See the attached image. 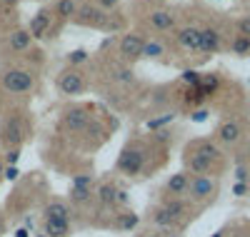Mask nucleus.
I'll list each match as a JSON object with an SVG mask.
<instances>
[{"label": "nucleus", "instance_id": "bb28decb", "mask_svg": "<svg viewBox=\"0 0 250 237\" xmlns=\"http://www.w3.org/2000/svg\"><path fill=\"white\" fill-rule=\"evenodd\" d=\"M70 198L75 202H88L90 200V187H73L70 190Z\"/></svg>", "mask_w": 250, "mask_h": 237}, {"label": "nucleus", "instance_id": "473e14b6", "mask_svg": "<svg viewBox=\"0 0 250 237\" xmlns=\"http://www.w3.org/2000/svg\"><path fill=\"white\" fill-rule=\"evenodd\" d=\"M90 182H93L90 175H78V178L73 180V187H90Z\"/></svg>", "mask_w": 250, "mask_h": 237}, {"label": "nucleus", "instance_id": "72a5a7b5", "mask_svg": "<svg viewBox=\"0 0 250 237\" xmlns=\"http://www.w3.org/2000/svg\"><path fill=\"white\" fill-rule=\"evenodd\" d=\"M18 160H20V150H18V147L8 150V155H5V162H8V165H18Z\"/></svg>", "mask_w": 250, "mask_h": 237}, {"label": "nucleus", "instance_id": "c9c22d12", "mask_svg": "<svg viewBox=\"0 0 250 237\" xmlns=\"http://www.w3.org/2000/svg\"><path fill=\"white\" fill-rule=\"evenodd\" d=\"M3 175H5V180H10V182H13V180H18L20 172H18V167H15V165H8V167L3 170Z\"/></svg>", "mask_w": 250, "mask_h": 237}, {"label": "nucleus", "instance_id": "4c0bfd02", "mask_svg": "<svg viewBox=\"0 0 250 237\" xmlns=\"http://www.w3.org/2000/svg\"><path fill=\"white\" fill-rule=\"evenodd\" d=\"M205 120H208V110H205V107H200V110L193 113V122H205Z\"/></svg>", "mask_w": 250, "mask_h": 237}, {"label": "nucleus", "instance_id": "7ed1b4c3", "mask_svg": "<svg viewBox=\"0 0 250 237\" xmlns=\"http://www.w3.org/2000/svg\"><path fill=\"white\" fill-rule=\"evenodd\" d=\"M3 88L8 93H28L33 88V75L23 68H13L3 73Z\"/></svg>", "mask_w": 250, "mask_h": 237}, {"label": "nucleus", "instance_id": "ddd939ff", "mask_svg": "<svg viewBox=\"0 0 250 237\" xmlns=\"http://www.w3.org/2000/svg\"><path fill=\"white\" fill-rule=\"evenodd\" d=\"M188 187H190V175H188V172H175V175H170L168 185H165V190H168L170 195H175V198L185 195Z\"/></svg>", "mask_w": 250, "mask_h": 237}, {"label": "nucleus", "instance_id": "9b49d317", "mask_svg": "<svg viewBox=\"0 0 250 237\" xmlns=\"http://www.w3.org/2000/svg\"><path fill=\"white\" fill-rule=\"evenodd\" d=\"M48 30H50V13H48V10H40V13L30 20L28 33H30V38H43V35H48Z\"/></svg>", "mask_w": 250, "mask_h": 237}, {"label": "nucleus", "instance_id": "5701e85b", "mask_svg": "<svg viewBox=\"0 0 250 237\" xmlns=\"http://www.w3.org/2000/svg\"><path fill=\"white\" fill-rule=\"evenodd\" d=\"M233 53L235 55H250V38H245V35H235V40H233Z\"/></svg>", "mask_w": 250, "mask_h": 237}, {"label": "nucleus", "instance_id": "f8f14e48", "mask_svg": "<svg viewBox=\"0 0 250 237\" xmlns=\"http://www.w3.org/2000/svg\"><path fill=\"white\" fill-rule=\"evenodd\" d=\"M240 135H243V130H240V125H238L235 120H228V122H223V125L218 127V138H220V142H225V145H235V142L240 140Z\"/></svg>", "mask_w": 250, "mask_h": 237}, {"label": "nucleus", "instance_id": "39448f33", "mask_svg": "<svg viewBox=\"0 0 250 237\" xmlns=\"http://www.w3.org/2000/svg\"><path fill=\"white\" fill-rule=\"evenodd\" d=\"M58 85V90L60 93H65V95H78L83 93V88H85V80H83V75L78 70H62L55 80Z\"/></svg>", "mask_w": 250, "mask_h": 237}, {"label": "nucleus", "instance_id": "f704fd0d", "mask_svg": "<svg viewBox=\"0 0 250 237\" xmlns=\"http://www.w3.org/2000/svg\"><path fill=\"white\" fill-rule=\"evenodd\" d=\"M93 5H98L100 10H113V8L118 5V0H95Z\"/></svg>", "mask_w": 250, "mask_h": 237}, {"label": "nucleus", "instance_id": "f03ea898", "mask_svg": "<svg viewBox=\"0 0 250 237\" xmlns=\"http://www.w3.org/2000/svg\"><path fill=\"white\" fill-rule=\"evenodd\" d=\"M143 165H145V153L138 145H128L120 153V158H118V170L123 172V175H128V178L140 175Z\"/></svg>", "mask_w": 250, "mask_h": 237}, {"label": "nucleus", "instance_id": "0eeeda50", "mask_svg": "<svg viewBox=\"0 0 250 237\" xmlns=\"http://www.w3.org/2000/svg\"><path fill=\"white\" fill-rule=\"evenodd\" d=\"M188 192H190V198L195 202H203L208 198H213V192H215V182L208 178V175H195L190 180V187H188Z\"/></svg>", "mask_w": 250, "mask_h": 237}, {"label": "nucleus", "instance_id": "423d86ee", "mask_svg": "<svg viewBox=\"0 0 250 237\" xmlns=\"http://www.w3.org/2000/svg\"><path fill=\"white\" fill-rule=\"evenodd\" d=\"M75 20H78L80 25H105L108 23V15H105V10H100L93 3H83V5H78Z\"/></svg>", "mask_w": 250, "mask_h": 237}, {"label": "nucleus", "instance_id": "9d476101", "mask_svg": "<svg viewBox=\"0 0 250 237\" xmlns=\"http://www.w3.org/2000/svg\"><path fill=\"white\" fill-rule=\"evenodd\" d=\"M45 235L48 237H68L70 217H45Z\"/></svg>", "mask_w": 250, "mask_h": 237}, {"label": "nucleus", "instance_id": "4468645a", "mask_svg": "<svg viewBox=\"0 0 250 237\" xmlns=\"http://www.w3.org/2000/svg\"><path fill=\"white\" fill-rule=\"evenodd\" d=\"M178 42L185 50H198L200 48V28H183V30H178Z\"/></svg>", "mask_w": 250, "mask_h": 237}, {"label": "nucleus", "instance_id": "a18cd8bd", "mask_svg": "<svg viewBox=\"0 0 250 237\" xmlns=\"http://www.w3.org/2000/svg\"><path fill=\"white\" fill-rule=\"evenodd\" d=\"M213 237H223V230H220V232H215V235H213Z\"/></svg>", "mask_w": 250, "mask_h": 237}, {"label": "nucleus", "instance_id": "6ab92c4d", "mask_svg": "<svg viewBox=\"0 0 250 237\" xmlns=\"http://www.w3.org/2000/svg\"><path fill=\"white\" fill-rule=\"evenodd\" d=\"M163 210H165V212H168V215H170V217H173V220L178 222V220L183 217V215H185V210H188V205H185V202H183L180 198H173V200H168V202H165V205H163Z\"/></svg>", "mask_w": 250, "mask_h": 237}, {"label": "nucleus", "instance_id": "e433bc0d", "mask_svg": "<svg viewBox=\"0 0 250 237\" xmlns=\"http://www.w3.org/2000/svg\"><path fill=\"white\" fill-rule=\"evenodd\" d=\"M115 78H118L120 82H133V70H118Z\"/></svg>", "mask_w": 250, "mask_h": 237}, {"label": "nucleus", "instance_id": "2eb2a0df", "mask_svg": "<svg viewBox=\"0 0 250 237\" xmlns=\"http://www.w3.org/2000/svg\"><path fill=\"white\" fill-rule=\"evenodd\" d=\"M150 25L155 30H170L175 25V15L170 10H155L150 13Z\"/></svg>", "mask_w": 250, "mask_h": 237}, {"label": "nucleus", "instance_id": "cd10ccee", "mask_svg": "<svg viewBox=\"0 0 250 237\" xmlns=\"http://www.w3.org/2000/svg\"><path fill=\"white\" fill-rule=\"evenodd\" d=\"M85 60H88V50H83V48L68 53V62H70V65H80V62H85Z\"/></svg>", "mask_w": 250, "mask_h": 237}, {"label": "nucleus", "instance_id": "f3484780", "mask_svg": "<svg viewBox=\"0 0 250 237\" xmlns=\"http://www.w3.org/2000/svg\"><path fill=\"white\" fill-rule=\"evenodd\" d=\"M30 42H33V38H30L28 30H15V33L10 35V48H13L15 53H25V50L30 48Z\"/></svg>", "mask_w": 250, "mask_h": 237}, {"label": "nucleus", "instance_id": "c85d7f7f", "mask_svg": "<svg viewBox=\"0 0 250 237\" xmlns=\"http://www.w3.org/2000/svg\"><path fill=\"white\" fill-rule=\"evenodd\" d=\"M135 225H138V215L135 212H125L123 217H120V227L123 230H133Z\"/></svg>", "mask_w": 250, "mask_h": 237}, {"label": "nucleus", "instance_id": "412c9836", "mask_svg": "<svg viewBox=\"0 0 250 237\" xmlns=\"http://www.w3.org/2000/svg\"><path fill=\"white\" fill-rule=\"evenodd\" d=\"M55 13H58L60 18H73V15L78 13V0H58Z\"/></svg>", "mask_w": 250, "mask_h": 237}, {"label": "nucleus", "instance_id": "1a4fd4ad", "mask_svg": "<svg viewBox=\"0 0 250 237\" xmlns=\"http://www.w3.org/2000/svg\"><path fill=\"white\" fill-rule=\"evenodd\" d=\"M200 53L210 55V53H218L220 50V33L215 28H203L200 30Z\"/></svg>", "mask_w": 250, "mask_h": 237}, {"label": "nucleus", "instance_id": "79ce46f5", "mask_svg": "<svg viewBox=\"0 0 250 237\" xmlns=\"http://www.w3.org/2000/svg\"><path fill=\"white\" fill-rule=\"evenodd\" d=\"M15 237H28V230H23V227H20V230L15 232Z\"/></svg>", "mask_w": 250, "mask_h": 237}, {"label": "nucleus", "instance_id": "a878e982", "mask_svg": "<svg viewBox=\"0 0 250 237\" xmlns=\"http://www.w3.org/2000/svg\"><path fill=\"white\" fill-rule=\"evenodd\" d=\"M153 220H155V225H160V227H170V225H175V220H173V217H170V215L165 212L163 207H158V210H155Z\"/></svg>", "mask_w": 250, "mask_h": 237}, {"label": "nucleus", "instance_id": "7c9ffc66", "mask_svg": "<svg viewBox=\"0 0 250 237\" xmlns=\"http://www.w3.org/2000/svg\"><path fill=\"white\" fill-rule=\"evenodd\" d=\"M183 80L190 85V88H198V85H200V73H195V70H185V73H183Z\"/></svg>", "mask_w": 250, "mask_h": 237}, {"label": "nucleus", "instance_id": "de8ad7c7", "mask_svg": "<svg viewBox=\"0 0 250 237\" xmlns=\"http://www.w3.org/2000/svg\"><path fill=\"white\" fill-rule=\"evenodd\" d=\"M150 237H158V235H150Z\"/></svg>", "mask_w": 250, "mask_h": 237}, {"label": "nucleus", "instance_id": "c03bdc74", "mask_svg": "<svg viewBox=\"0 0 250 237\" xmlns=\"http://www.w3.org/2000/svg\"><path fill=\"white\" fill-rule=\"evenodd\" d=\"M3 170H5V167H3V162H0V178H3Z\"/></svg>", "mask_w": 250, "mask_h": 237}, {"label": "nucleus", "instance_id": "a19ab883", "mask_svg": "<svg viewBox=\"0 0 250 237\" xmlns=\"http://www.w3.org/2000/svg\"><path fill=\"white\" fill-rule=\"evenodd\" d=\"M128 202V192H123V190H118V198H115V205H125Z\"/></svg>", "mask_w": 250, "mask_h": 237}, {"label": "nucleus", "instance_id": "58836bf2", "mask_svg": "<svg viewBox=\"0 0 250 237\" xmlns=\"http://www.w3.org/2000/svg\"><path fill=\"white\" fill-rule=\"evenodd\" d=\"M233 195H238V198L248 195V185H245V182H238V185L233 187Z\"/></svg>", "mask_w": 250, "mask_h": 237}, {"label": "nucleus", "instance_id": "393cba45", "mask_svg": "<svg viewBox=\"0 0 250 237\" xmlns=\"http://www.w3.org/2000/svg\"><path fill=\"white\" fill-rule=\"evenodd\" d=\"M45 217H70V215H68V207L62 202H50L45 207Z\"/></svg>", "mask_w": 250, "mask_h": 237}, {"label": "nucleus", "instance_id": "20e7f679", "mask_svg": "<svg viewBox=\"0 0 250 237\" xmlns=\"http://www.w3.org/2000/svg\"><path fill=\"white\" fill-rule=\"evenodd\" d=\"M143 45H145V38L138 35V33H128V35H123L120 42H118V50L125 60H138L143 58Z\"/></svg>", "mask_w": 250, "mask_h": 237}, {"label": "nucleus", "instance_id": "a211bd4d", "mask_svg": "<svg viewBox=\"0 0 250 237\" xmlns=\"http://www.w3.org/2000/svg\"><path fill=\"white\" fill-rule=\"evenodd\" d=\"M115 198H118V187H115V185H110V182L100 185V190H98V200H100V205L110 207V205H115Z\"/></svg>", "mask_w": 250, "mask_h": 237}, {"label": "nucleus", "instance_id": "aec40b11", "mask_svg": "<svg viewBox=\"0 0 250 237\" xmlns=\"http://www.w3.org/2000/svg\"><path fill=\"white\" fill-rule=\"evenodd\" d=\"M160 55H165V45H163V42H158V40H145V45H143V58L155 60V58H160Z\"/></svg>", "mask_w": 250, "mask_h": 237}, {"label": "nucleus", "instance_id": "b1692460", "mask_svg": "<svg viewBox=\"0 0 250 237\" xmlns=\"http://www.w3.org/2000/svg\"><path fill=\"white\" fill-rule=\"evenodd\" d=\"M218 85H220V80H218V75H200V88L205 90V95H213L215 90H218Z\"/></svg>", "mask_w": 250, "mask_h": 237}, {"label": "nucleus", "instance_id": "c756f323", "mask_svg": "<svg viewBox=\"0 0 250 237\" xmlns=\"http://www.w3.org/2000/svg\"><path fill=\"white\" fill-rule=\"evenodd\" d=\"M170 120H173V115H163V118L148 120V122H145V127H148V130H158V127H163V125H168Z\"/></svg>", "mask_w": 250, "mask_h": 237}, {"label": "nucleus", "instance_id": "49530a36", "mask_svg": "<svg viewBox=\"0 0 250 237\" xmlns=\"http://www.w3.org/2000/svg\"><path fill=\"white\" fill-rule=\"evenodd\" d=\"M3 3H15V0H3Z\"/></svg>", "mask_w": 250, "mask_h": 237}, {"label": "nucleus", "instance_id": "4be33fe9", "mask_svg": "<svg viewBox=\"0 0 250 237\" xmlns=\"http://www.w3.org/2000/svg\"><path fill=\"white\" fill-rule=\"evenodd\" d=\"M198 155H203V158H208V160H215V158L220 155V150H218L210 140H203V142H198Z\"/></svg>", "mask_w": 250, "mask_h": 237}, {"label": "nucleus", "instance_id": "37998d69", "mask_svg": "<svg viewBox=\"0 0 250 237\" xmlns=\"http://www.w3.org/2000/svg\"><path fill=\"white\" fill-rule=\"evenodd\" d=\"M5 232V222H3V217H0V235Z\"/></svg>", "mask_w": 250, "mask_h": 237}, {"label": "nucleus", "instance_id": "dca6fc26", "mask_svg": "<svg viewBox=\"0 0 250 237\" xmlns=\"http://www.w3.org/2000/svg\"><path fill=\"white\" fill-rule=\"evenodd\" d=\"M188 167H190V172H195V175H208V172H210V167H213V160H208V158L193 153L190 160H188Z\"/></svg>", "mask_w": 250, "mask_h": 237}, {"label": "nucleus", "instance_id": "f257e3e1", "mask_svg": "<svg viewBox=\"0 0 250 237\" xmlns=\"http://www.w3.org/2000/svg\"><path fill=\"white\" fill-rule=\"evenodd\" d=\"M25 140V127H23V118L20 113H13L3 125H0V142H5L10 150L13 147H20Z\"/></svg>", "mask_w": 250, "mask_h": 237}, {"label": "nucleus", "instance_id": "09e8293b", "mask_svg": "<svg viewBox=\"0 0 250 237\" xmlns=\"http://www.w3.org/2000/svg\"><path fill=\"white\" fill-rule=\"evenodd\" d=\"M40 237H45V235H40Z\"/></svg>", "mask_w": 250, "mask_h": 237}, {"label": "nucleus", "instance_id": "2f4dec72", "mask_svg": "<svg viewBox=\"0 0 250 237\" xmlns=\"http://www.w3.org/2000/svg\"><path fill=\"white\" fill-rule=\"evenodd\" d=\"M238 35L250 38V15H243V18L238 20Z\"/></svg>", "mask_w": 250, "mask_h": 237}, {"label": "nucleus", "instance_id": "ea45409f", "mask_svg": "<svg viewBox=\"0 0 250 237\" xmlns=\"http://www.w3.org/2000/svg\"><path fill=\"white\" fill-rule=\"evenodd\" d=\"M248 172H250V170H248V167H243V165L235 170V178H238V182H245V180H248Z\"/></svg>", "mask_w": 250, "mask_h": 237}, {"label": "nucleus", "instance_id": "6e6552de", "mask_svg": "<svg viewBox=\"0 0 250 237\" xmlns=\"http://www.w3.org/2000/svg\"><path fill=\"white\" fill-rule=\"evenodd\" d=\"M90 122H93L90 113L83 110V107H73V110H68L65 118H62V125H65L68 130H73V133H85V127Z\"/></svg>", "mask_w": 250, "mask_h": 237}]
</instances>
